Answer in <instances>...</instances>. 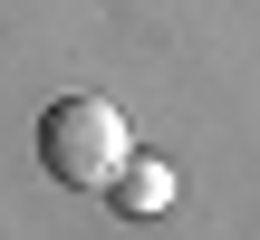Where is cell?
Instances as JSON below:
<instances>
[{
	"label": "cell",
	"mask_w": 260,
	"mask_h": 240,
	"mask_svg": "<svg viewBox=\"0 0 260 240\" xmlns=\"http://www.w3.org/2000/svg\"><path fill=\"white\" fill-rule=\"evenodd\" d=\"M125 154H135V135H125L116 96H96V87L58 96V106L39 115V164H48V183H68V192H106V183L125 173Z\"/></svg>",
	"instance_id": "obj_1"
},
{
	"label": "cell",
	"mask_w": 260,
	"mask_h": 240,
	"mask_svg": "<svg viewBox=\"0 0 260 240\" xmlns=\"http://www.w3.org/2000/svg\"><path fill=\"white\" fill-rule=\"evenodd\" d=\"M106 202H116L125 221H154V212H174V164H164V154H125V173L106 183Z\"/></svg>",
	"instance_id": "obj_2"
}]
</instances>
